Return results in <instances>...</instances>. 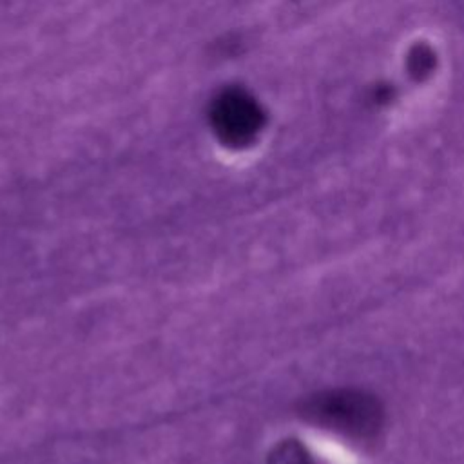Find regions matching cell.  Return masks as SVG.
<instances>
[{
    "label": "cell",
    "instance_id": "7a4b0ae2",
    "mask_svg": "<svg viewBox=\"0 0 464 464\" xmlns=\"http://www.w3.org/2000/svg\"><path fill=\"white\" fill-rule=\"evenodd\" d=\"M272 460H274V464H312L304 448H301L299 444H294V442L279 446V450L276 451Z\"/></svg>",
    "mask_w": 464,
    "mask_h": 464
},
{
    "label": "cell",
    "instance_id": "6da1fadb",
    "mask_svg": "<svg viewBox=\"0 0 464 464\" xmlns=\"http://www.w3.org/2000/svg\"><path fill=\"white\" fill-rule=\"evenodd\" d=\"M304 415L315 424L350 439H368L382 424L379 401L361 390H330L304 404Z\"/></svg>",
    "mask_w": 464,
    "mask_h": 464
}]
</instances>
